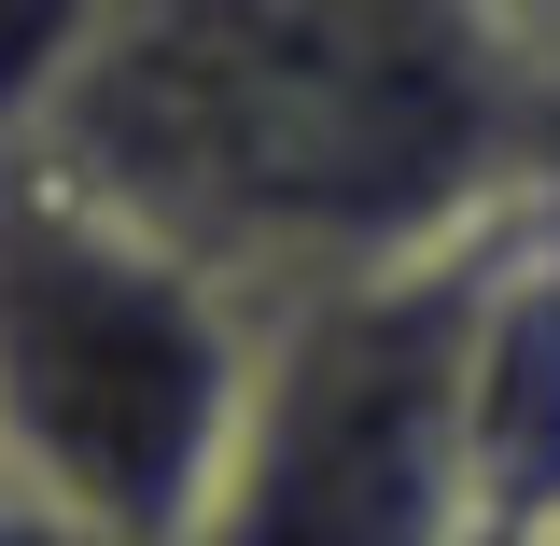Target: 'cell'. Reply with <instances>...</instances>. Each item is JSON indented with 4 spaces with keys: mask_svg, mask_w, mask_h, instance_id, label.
<instances>
[{
    "mask_svg": "<svg viewBox=\"0 0 560 546\" xmlns=\"http://www.w3.org/2000/svg\"><path fill=\"white\" fill-rule=\"evenodd\" d=\"M28 169L267 323L547 197L533 28L504 0H127Z\"/></svg>",
    "mask_w": 560,
    "mask_h": 546,
    "instance_id": "cell-1",
    "label": "cell"
},
{
    "mask_svg": "<svg viewBox=\"0 0 560 546\" xmlns=\"http://www.w3.org/2000/svg\"><path fill=\"white\" fill-rule=\"evenodd\" d=\"M253 407V309L0 154V477L113 546H197Z\"/></svg>",
    "mask_w": 560,
    "mask_h": 546,
    "instance_id": "cell-2",
    "label": "cell"
},
{
    "mask_svg": "<svg viewBox=\"0 0 560 546\" xmlns=\"http://www.w3.org/2000/svg\"><path fill=\"white\" fill-rule=\"evenodd\" d=\"M518 210L253 323V407L197 546H477V337Z\"/></svg>",
    "mask_w": 560,
    "mask_h": 546,
    "instance_id": "cell-3",
    "label": "cell"
},
{
    "mask_svg": "<svg viewBox=\"0 0 560 546\" xmlns=\"http://www.w3.org/2000/svg\"><path fill=\"white\" fill-rule=\"evenodd\" d=\"M477 519L504 546L560 533V197L518 210V253L477 337Z\"/></svg>",
    "mask_w": 560,
    "mask_h": 546,
    "instance_id": "cell-4",
    "label": "cell"
},
{
    "mask_svg": "<svg viewBox=\"0 0 560 546\" xmlns=\"http://www.w3.org/2000/svg\"><path fill=\"white\" fill-rule=\"evenodd\" d=\"M113 14L127 0H0V154H28V140L57 127V98L113 43Z\"/></svg>",
    "mask_w": 560,
    "mask_h": 546,
    "instance_id": "cell-5",
    "label": "cell"
},
{
    "mask_svg": "<svg viewBox=\"0 0 560 546\" xmlns=\"http://www.w3.org/2000/svg\"><path fill=\"white\" fill-rule=\"evenodd\" d=\"M0 546H113V533H84L70 504H43L28 477H0Z\"/></svg>",
    "mask_w": 560,
    "mask_h": 546,
    "instance_id": "cell-6",
    "label": "cell"
},
{
    "mask_svg": "<svg viewBox=\"0 0 560 546\" xmlns=\"http://www.w3.org/2000/svg\"><path fill=\"white\" fill-rule=\"evenodd\" d=\"M504 14H518V28H560V0H504Z\"/></svg>",
    "mask_w": 560,
    "mask_h": 546,
    "instance_id": "cell-7",
    "label": "cell"
},
{
    "mask_svg": "<svg viewBox=\"0 0 560 546\" xmlns=\"http://www.w3.org/2000/svg\"><path fill=\"white\" fill-rule=\"evenodd\" d=\"M547 546H560V533H547Z\"/></svg>",
    "mask_w": 560,
    "mask_h": 546,
    "instance_id": "cell-8",
    "label": "cell"
}]
</instances>
